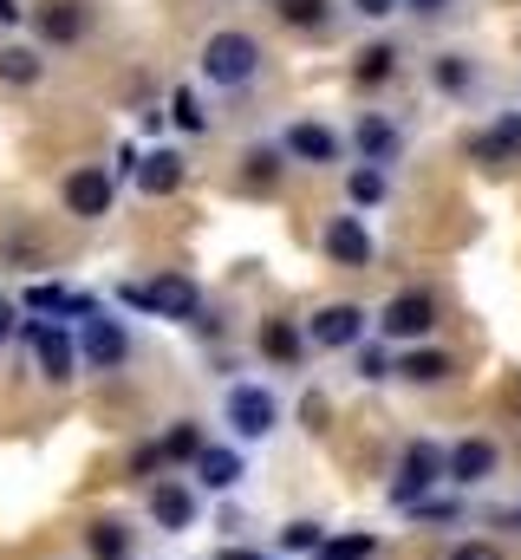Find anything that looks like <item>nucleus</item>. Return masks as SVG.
<instances>
[{
    "mask_svg": "<svg viewBox=\"0 0 521 560\" xmlns=\"http://www.w3.org/2000/svg\"><path fill=\"white\" fill-rule=\"evenodd\" d=\"M450 560H502V548H496V541H456Z\"/></svg>",
    "mask_w": 521,
    "mask_h": 560,
    "instance_id": "obj_37",
    "label": "nucleus"
},
{
    "mask_svg": "<svg viewBox=\"0 0 521 560\" xmlns=\"http://www.w3.org/2000/svg\"><path fill=\"white\" fill-rule=\"evenodd\" d=\"M326 261H339V268H366L372 261V235H366L359 215H333L326 222Z\"/></svg>",
    "mask_w": 521,
    "mask_h": 560,
    "instance_id": "obj_19",
    "label": "nucleus"
},
{
    "mask_svg": "<svg viewBox=\"0 0 521 560\" xmlns=\"http://www.w3.org/2000/svg\"><path fill=\"white\" fill-rule=\"evenodd\" d=\"M300 418H306V430H326V418H333V405H326L320 392H306V398H300Z\"/></svg>",
    "mask_w": 521,
    "mask_h": 560,
    "instance_id": "obj_36",
    "label": "nucleus"
},
{
    "mask_svg": "<svg viewBox=\"0 0 521 560\" xmlns=\"http://www.w3.org/2000/svg\"><path fill=\"white\" fill-rule=\"evenodd\" d=\"M20 326H26V319H20V306H13V300H0V346H13V339H20Z\"/></svg>",
    "mask_w": 521,
    "mask_h": 560,
    "instance_id": "obj_38",
    "label": "nucleus"
},
{
    "mask_svg": "<svg viewBox=\"0 0 521 560\" xmlns=\"http://www.w3.org/2000/svg\"><path fill=\"white\" fill-rule=\"evenodd\" d=\"M470 163H483V170L521 163V112H502L489 131H476V138H470Z\"/></svg>",
    "mask_w": 521,
    "mask_h": 560,
    "instance_id": "obj_12",
    "label": "nucleus"
},
{
    "mask_svg": "<svg viewBox=\"0 0 521 560\" xmlns=\"http://www.w3.org/2000/svg\"><path fill=\"white\" fill-rule=\"evenodd\" d=\"M255 346L274 372H293V365L306 359V326H293V319H260Z\"/></svg>",
    "mask_w": 521,
    "mask_h": 560,
    "instance_id": "obj_18",
    "label": "nucleus"
},
{
    "mask_svg": "<svg viewBox=\"0 0 521 560\" xmlns=\"http://www.w3.org/2000/svg\"><path fill=\"white\" fill-rule=\"evenodd\" d=\"M456 365H450V352H437V346H410L404 359H397V378L404 385H443Z\"/></svg>",
    "mask_w": 521,
    "mask_h": 560,
    "instance_id": "obj_22",
    "label": "nucleus"
},
{
    "mask_svg": "<svg viewBox=\"0 0 521 560\" xmlns=\"http://www.w3.org/2000/svg\"><path fill=\"white\" fill-rule=\"evenodd\" d=\"M352 352H359L352 365H359V378H366V385H379V378H397V359H391L385 346H352Z\"/></svg>",
    "mask_w": 521,
    "mask_h": 560,
    "instance_id": "obj_31",
    "label": "nucleus"
},
{
    "mask_svg": "<svg viewBox=\"0 0 521 560\" xmlns=\"http://www.w3.org/2000/svg\"><path fill=\"white\" fill-rule=\"evenodd\" d=\"M79 359H85V365H99V372H118V365L130 359V326H125V319H112V313L99 306V313L79 326Z\"/></svg>",
    "mask_w": 521,
    "mask_h": 560,
    "instance_id": "obj_9",
    "label": "nucleus"
},
{
    "mask_svg": "<svg viewBox=\"0 0 521 560\" xmlns=\"http://www.w3.org/2000/svg\"><path fill=\"white\" fill-rule=\"evenodd\" d=\"M280 548H287V555H320V548H326V528H320V522H287V528H280Z\"/></svg>",
    "mask_w": 521,
    "mask_h": 560,
    "instance_id": "obj_30",
    "label": "nucleus"
},
{
    "mask_svg": "<svg viewBox=\"0 0 521 560\" xmlns=\"http://www.w3.org/2000/svg\"><path fill=\"white\" fill-rule=\"evenodd\" d=\"M366 306H352V300H333V306H320L313 319H306V346H320V352H352V346H366Z\"/></svg>",
    "mask_w": 521,
    "mask_h": 560,
    "instance_id": "obj_8",
    "label": "nucleus"
},
{
    "mask_svg": "<svg viewBox=\"0 0 521 560\" xmlns=\"http://www.w3.org/2000/svg\"><path fill=\"white\" fill-rule=\"evenodd\" d=\"M20 339H26V352H33V365H39L46 385H66V378L79 372V339H72L59 319H26Z\"/></svg>",
    "mask_w": 521,
    "mask_h": 560,
    "instance_id": "obj_5",
    "label": "nucleus"
},
{
    "mask_svg": "<svg viewBox=\"0 0 521 560\" xmlns=\"http://www.w3.org/2000/svg\"><path fill=\"white\" fill-rule=\"evenodd\" d=\"M33 26H39L46 46H79L85 26H92V13H85V0H39L33 7Z\"/></svg>",
    "mask_w": 521,
    "mask_h": 560,
    "instance_id": "obj_13",
    "label": "nucleus"
},
{
    "mask_svg": "<svg viewBox=\"0 0 521 560\" xmlns=\"http://www.w3.org/2000/svg\"><path fill=\"white\" fill-rule=\"evenodd\" d=\"M20 13H26V7H20V0H0V26H13V20H20Z\"/></svg>",
    "mask_w": 521,
    "mask_h": 560,
    "instance_id": "obj_41",
    "label": "nucleus"
},
{
    "mask_svg": "<svg viewBox=\"0 0 521 560\" xmlns=\"http://www.w3.org/2000/svg\"><path fill=\"white\" fill-rule=\"evenodd\" d=\"M437 482H450V450L430 443V436L404 443L397 476H391V509H417L424 495H437Z\"/></svg>",
    "mask_w": 521,
    "mask_h": 560,
    "instance_id": "obj_3",
    "label": "nucleus"
},
{
    "mask_svg": "<svg viewBox=\"0 0 521 560\" xmlns=\"http://www.w3.org/2000/svg\"><path fill=\"white\" fill-rule=\"evenodd\" d=\"M430 85L450 92V98H463V92L476 85V66H470L463 52H437V59H430Z\"/></svg>",
    "mask_w": 521,
    "mask_h": 560,
    "instance_id": "obj_26",
    "label": "nucleus"
},
{
    "mask_svg": "<svg viewBox=\"0 0 521 560\" xmlns=\"http://www.w3.org/2000/svg\"><path fill=\"white\" fill-rule=\"evenodd\" d=\"M352 143H359V163H379V170H385L391 156L404 150V131H397L391 118H379V112H366L359 131H352Z\"/></svg>",
    "mask_w": 521,
    "mask_h": 560,
    "instance_id": "obj_20",
    "label": "nucleus"
},
{
    "mask_svg": "<svg viewBox=\"0 0 521 560\" xmlns=\"http://www.w3.org/2000/svg\"><path fill=\"white\" fill-rule=\"evenodd\" d=\"M255 72H260V39H255V33L222 26V33H209V39H202V79H209V85L242 92Z\"/></svg>",
    "mask_w": 521,
    "mask_h": 560,
    "instance_id": "obj_2",
    "label": "nucleus"
},
{
    "mask_svg": "<svg viewBox=\"0 0 521 560\" xmlns=\"http://www.w3.org/2000/svg\"><path fill=\"white\" fill-rule=\"evenodd\" d=\"M157 469H170V463H163V443H143V450L130 456V482H157Z\"/></svg>",
    "mask_w": 521,
    "mask_h": 560,
    "instance_id": "obj_35",
    "label": "nucleus"
},
{
    "mask_svg": "<svg viewBox=\"0 0 521 560\" xmlns=\"http://www.w3.org/2000/svg\"><path fill=\"white\" fill-rule=\"evenodd\" d=\"M280 150L300 156V163H339V156H346V138H339L333 125H320V118H300V125H287Z\"/></svg>",
    "mask_w": 521,
    "mask_h": 560,
    "instance_id": "obj_14",
    "label": "nucleus"
},
{
    "mask_svg": "<svg viewBox=\"0 0 521 560\" xmlns=\"http://www.w3.org/2000/svg\"><path fill=\"white\" fill-rule=\"evenodd\" d=\"M391 72H397V46H391V39L359 46V59H352V79H359V85H385Z\"/></svg>",
    "mask_w": 521,
    "mask_h": 560,
    "instance_id": "obj_27",
    "label": "nucleus"
},
{
    "mask_svg": "<svg viewBox=\"0 0 521 560\" xmlns=\"http://www.w3.org/2000/svg\"><path fill=\"white\" fill-rule=\"evenodd\" d=\"M157 443H163V463H170V469H176V463H189V469H196V456L209 450V436H202V423H196V418L170 423V430H163Z\"/></svg>",
    "mask_w": 521,
    "mask_h": 560,
    "instance_id": "obj_24",
    "label": "nucleus"
},
{
    "mask_svg": "<svg viewBox=\"0 0 521 560\" xmlns=\"http://www.w3.org/2000/svg\"><path fill=\"white\" fill-rule=\"evenodd\" d=\"M410 515H417L424 528H443V522H456V515H463V502H456V495H424Z\"/></svg>",
    "mask_w": 521,
    "mask_h": 560,
    "instance_id": "obj_33",
    "label": "nucleus"
},
{
    "mask_svg": "<svg viewBox=\"0 0 521 560\" xmlns=\"http://www.w3.org/2000/svg\"><path fill=\"white\" fill-rule=\"evenodd\" d=\"M183 176H189V156L163 143V150H143V163H137V176H130V183H137L143 196H176V189H183Z\"/></svg>",
    "mask_w": 521,
    "mask_h": 560,
    "instance_id": "obj_15",
    "label": "nucleus"
},
{
    "mask_svg": "<svg viewBox=\"0 0 521 560\" xmlns=\"http://www.w3.org/2000/svg\"><path fill=\"white\" fill-rule=\"evenodd\" d=\"M242 476H248V456H242L235 443H209V450L196 456V482H202V489H216V495H235V489H242Z\"/></svg>",
    "mask_w": 521,
    "mask_h": 560,
    "instance_id": "obj_17",
    "label": "nucleus"
},
{
    "mask_svg": "<svg viewBox=\"0 0 521 560\" xmlns=\"http://www.w3.org/2000/svg\"><path fill=\"white\" fill-rule=\"evenodd\" d=\"M20 313H46V319H92L99 313V300L92 293H72V287H59V280H33L26 293H20Z\"/></svg>",
    "mask_w": 521,
    "mask_h": 560,
    "instance_id": "obj_11",
    "label": "nucleus"
},
{
    "mask_svg": "<svg viewBox=\"0 0 521 560\" xmlns=\"http://www.w3.org/2000/svg\"><path fill=\"white\" fill-rule=\"evenodd\" d=\"M216 560H267V555H255V548H222Z\"/></svg>",
    "mask_w": 521,
    "mask_h": 560,
    "instance_id": "obj_42",
    "label": "nucleus"
},
{
    "mask_svg": "<svg viewBox=\"0 0 521 560\" xmlns=\"http://www.w3.org/2000/svg\"><path fill=\"white\" fill-rule=\"evenodd\" d=\"M280 398H274V385H229V398H222V423L235 430V443H260V436H274L280 430Z\"/></svg>",
    "mask_w": 521,
    "mask_h": 560,
    "instance_id": "obj_4",
    "label": "nucleus"
},
{
    "mask_svg": "<svg viewBox=\"0 0 521 560\" xmlns=\"http://www.w3.org/2000/svg\"><path fill=\"white\" fill-rule=\"evenodd\" d=\"M280 170H287V150H280V143H248V150H242V183H248V189L280 183Z\"/></svg>",
    "mask_w": 521,
    "mask_h": 560,
    "instance_id": "obj_25",
    "label": "nucleus"
},
{
    "mask_svg": "<svg viewBox=\"0 0 521 560\" xmlns=\"http://www.w3.org/2000/svg\"><path fill=\"white\" fill-rule=\"evenodd\" d=\"M118 300L137 313H157V319H183V326H202V287L189 275H157V280H118Z\"/></svg>",
    "mask_w": 521,
    "mask_h": 560,
    "instance_id": "obj_1",
    "label": "nucleus"
},
{
    "mask_svg": "<svg viewBox=\"0 0 521 560\" xmlns=\"http://www.w3.org/2000/svg\"><path fill=\"white\" fill-rule=\"evenodd\" d=\"M346 196H352V209H379L391 196V176L379 170V163H359L352 176H346Z\"/></svg>",
    "mask_w": 521,
    "mask_h": 560,
    "instance_id": "obj_28",
    "label": "nucleus"
},
{
    "mask_svg": "<svg viewBox=\"0 0 521 560\" xmlns=\"http://www.w3.org/2000/svg\"><path fill=\"white\" fill-rule=\"evenodd\" d=\"M326 13H333L326 0H280V20L287 26H326Z\"/></svg>",
    "mask_w": 521,
    "mask_h": 560,
    "instance_id": "obj_34",
    "label": "nucleus"
},
{
    "mask_svg": "<svg viewBox=\"0 0 521 560\" xmlns=\"http://www.w3.org/2000/svg\"><path fill=\"white\" fill-rule=\"evenodd\" d=\"M313 560H379V535H366V528H352V535H326V548Z\"/></svg>",
    "mask_w": 521,
    "mask_h": 560,
    "instance_id": "obj_29",
    "label": "nucleus"
},
{
    "mask_svg": "<svg viewBox=\"0 0 521 560\" xmlns=\"http://www.w3.org/2000/svg\"><path fill=\"white\" fill-rule=\"evenodd\" d=\"M496 522H502V528H516V535H521V509H509V515H496Z\"/></svg>",
    "mask_w": 521,
    "mask_h": 560,
    "instance_id": "obj_43",
    "label": "nucleus"
},
{
    "mask_svg": "<svg viewBox=\"0 0 521 560\" xmlns=\"http://www.w3.org/2000/svg\"><path fill=\"white\" fill-rule=\"evenodd\" d=\"M85 555L92 560H130V522L125 515H92V522H85Z\"/></svg>",
    "mask_w": 521,
    "mask_h": 560,
    "instance_id": "obj_21",
    "label": "nucleus"
},
{
    "mask_svg": "<svg viewBox=\"0 0 521 560\" xmlns=\"http://www.w3.org/2000/svg\"><path fill=\"white\" fill-rule=\"evenodd\" d=\"M39 72H46V59H39V46H0V85H13V92H26V85H39Z\"/></svg>",
    "mask_w": 521,
    "mask_h": 560,
    "instance_id": "obj_23",
    "label": "nucleus"
},
{
    "mask_svg": "<svg viewBox=\"0 0 521 560\" xmlns=\"http://www.w3.org/2000/svg\"><path fill=\"white\" fill-rule=\"evenodd\" d=\"M59 202H66V215L99 222V215H112V202H118V176H112L105 163H79V170H66Z\"/></svg>",
    "mask_w": 521,
    "mask_h": 560,
    "instance_id": "obj_6",
    "label": "nucleus"
},
{
    "mask_svg": "<svg viewBox=\"0 0 521 560\" xmlns=\"http://www.w3.org/2000/svg\"><path fill=\"white\" fill-rule=\"evenodd\" d=\"M397 7H404V0H352V13H359V20H391Z\"/></svg>",
    "mask_w": 521,
    "mask_h": 560,
    "instance_id": "obj_39",
    "label": "nucleus"
},
{
    "mask_svg": "<svg viewBox=\"0 0 521 560\" xmlns=\"http://www.w3.org/2000/svg\"><path fill=\"white\" fill-rule=\"evenodd\" d=\"M170 118L183 125V131H209V112H202V98L183 85V92H170Z\"/></svg>",
    "mask_w": 521,
    "mask_h": 560,
    "instance_id": "obj_32",
    "label": "nucleus"
},
{
    "mask_svg": "<svg viewBox=\"0 0 521 560\" xmlns=\"http://www.w3.org/2000/svg\"><path fill=\"white\" fill-rule=\"evenodd\" d=\"M496 463H502V450H496L489 436H463V443L450 450V482H456V489H483V482L496 476Z\"/></svg>",
    "mask_w": 521,
    "mask_h": 560,
    "instance_id": "obj_16",
    "label": "nucleus"
},
{
    "mask_svg": "<svg viewBox=\"0 0 521 560\" xmlns=\"http://www.w3.org/2000/svg\"><path fill=\"white\" fill-rule=\"evenodd\" d=\"M196 515H202L196 482H183V476H157V482H150V522H157L163 535H189Z\"/></svg>",
    "mask_w": 521,
    "mask_h": 560,
    "instance_id": "obj_10",
    "label": "nucleus"
},
{
    "mask_svg": "<svg viewBox=\"0 0 521 560\" xmlns=\"http://www.w3.org/2000/svg\"><path fill=\"white\" fill-rule=\"evenodd\" d=\"M430 326H437V293H430V287H404V293H391L385 313H379V332L397 339V346L430 339Z\"/></svg>",
    "mask_w": 521,
    "mask_h": 560,
    "instance_id": "obj_7",
    "label": "nucleus"
},
{
    "mask_svg": "<svg viewBox=\"0 0 521 560\" xmlns=\"http://www.w3.org/2000/svg\"><path fill=\"white\" fill-rule=\"evenodd\" d=\"M404 13H417V20H437V13H450V0H404Z\"/></svg>",
    "mask_w": 521,
    "mask_h": 560,
    "instance_id": "obj_40",
    "label": "nucleus"
}]
</instances>
